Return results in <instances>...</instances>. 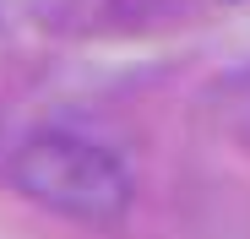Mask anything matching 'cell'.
<instances>
[{
    "label": "cell",
    "mask_w": 250,
    "mask_h": 239,
    "mask_svg": "<svg viewBox=\"0 0 250 239\" xmlns=\"http://www.w3.org/2000/svg\"><path fill=\"white\" fill-rule=\"evenodd\" d=\"M11 185L33 207H44L71 223H120L136 201V179L125 169V158L82 131H33L11 152Z\"/></svg>",
    "instance_id": "obj_1"
},
{
    "label": "cell",
    "mask_w": 250,
    "mask_h": 239,
    "mask_svg": "<svg viewBox=\"0 0 250 239\" xmlns=\"http://www.w3.org/2000/svg\"><path fill=\"white\" fill-rule=\"evenodd\" d=\"M229 6H245V0H229Z\"/></svg>",
    "instance_id": "obj_2"
}]
</instances>
